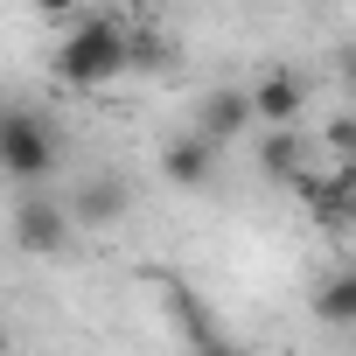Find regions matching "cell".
Here are the masks:
<instances>
[{
  "mask_svg": "<svg viewBox=\"0 0 356 356\" xmlns=\"http://www.w3.org/2000/svg\"><path fill=\"white\" fill-rule=\"evenodd\" d=\"M196 126L217 140V147H231L245 126H259V105H252V84L245 91H210L203 98V112H196Z\"/></svg>",
  "mask_w": 356,
  "mask_h": 356,
  "instance_id": "cell-7",
  "label": "cell"
},
{
  "mask_svg": "<svg viewBox=\"0 0 356 356\" xmlns=\"http://www.w3.org/2000/svg\"><path fill=\"white\" fill-rule=\"evenodd\" d=\"M307 217H314V231H349L356 224V168H335L321 182H307Z\"/></svg>",
  "mask_w": 356,
  "mask_h": 356,
  "instance_id": "cell-5",
  "label": "cell"
},
{
  "mask_svg": "<svg viewBox=\"0 0 356 356\" xmlns=\"http://www.w3.org/2000/svg\"><path fill=\"white\" fill-rule=\"evenodd\" d=\"M217 154H224V147H217L203 126H189V133H175V140L161 147V175H168L175 189H203L210 168H217Z\"/></svg>",
  "mask_w": 356,
  "mask_h": 356,
  "instance_id": "cell-3",
  "label": "cell"
},
{
  "mask_svg": "<svg viewBox=\"0 0 356 356\" xmlns=\"http://www.w3.org/2000/svg\"><path fill=\"white\" fill-rule=\"evenodd\" d=\"M133 56H140V49H133V35H126L119 15H84V22H70L63 42H56V84H63V91H105L112 77H126Z\"/></svg>",
  "mask_w": 356,
  "mask_h": 356,
  "instance_id": "cell-1",
  "label": "cell"
},
{
  "mask_svg": "<svg viewBox=\"0 0 356 356\" xmlns=\"http://www.w3.org/2000/svg\"><path fill=\"white\" fill-rule=\"evenodd\" d=\"M314 321L328 328H356V273H335L314 286Z\"/></svg>",
  "mask_w": 356,
  "mask_h": 356,
  "instance_id": "cell-8",
  "label": "cell"
},
{
  "mask_svg": "<svg viewBox=\"0 0 356 356\" xmlns=\"http://www.w3.org/2000/svg\"><path fill=\"white\" fill-rule=\"evenodd\" d=\"M342 84H349V91H356V42H349V49H342Z\"/></svg>",
  "mask_w": 356,
  "mask_h": 356,
  "instance_id": "cell-12",
  "label": "cell"
},
{
  "mask_svg": "<svg viewBox=\"0 0 356 356\" xmlns=\"http://www.w3.org/2000/svg\"><path fill=\"white\" fill-rule=\"evenodd\" d=\"M321 147H328L335 168H356V112H335V119L321 126Z\"/></svg>",
  "mask_w": 356,
  "mask_h": 356,
  "instance_id": "cell-10",
  "label": "cell"
},
{
  "mask_svg": "<svg viewBox=\"0 0 356 356\" xmlns=\"http://www.w3.org/2000/svg\"><path fill=\"white\" fill-rule=\"evenodd\" d=\"M42 15H77V0H35Z\"/></svg>",
  "mask_w": 356,
  "mask_h": 356,
  "instance_id": "cell-13",
  "label": "cell"
},
{
  "mask_svg": "<svg viewBox=\"0 0 356 356\" xmlns=\"http://www.w3.org/2000/svg\"><path fill=\"white\" fill-rule=\"evenodd\" d=\"M119 210H126V182H91V196L77 203V217H91V224H105Z\"/></svg>",
  "mask_w": 356,
  "mask_h": 356,
  "instance_id": "cell-11",
  "label": "cell"
},
{
  "mask_svg": "<svg viewBox=\"0 0 356 356\" xmlns=\"http://www.w3.org/2000/svg\"><path fill=\"white\" fill-rule=\"evenodd\" d=\"M15 245L22 252H63L70 245V210L42 203V196H22L15 203Z\"/></svg>",
  "mask_w": 356,
  "mask_h": 356,
  "instance_id": "cell-4",
  "label": "cell"
},
{
  "mask_svg": "<svg viewBox=\"0 0 356 356\" xmlns=\"http://www.w3.org/2000/svg\"><path fill=\"white\" fill-rule=\"evenodd\" d=\"M0 168H8V182L35 189L42 175H56V126L29 105H15L8 119H0Z\"/></svg>",
  "mask_w": 356,
  "mask_h": 356,
  "instance_id": "cell-2",
  "label": "cell"
},
{
  "mask_svg": "<svg viewBox=\"0 0 356 356\" xmlns=\"http://www.w3.org/2000/svg\"><path fill=\"white\" fill-rule=\"evenodd\" d=\"M300 154H307V147H300V133H293V126H266V140H259V168L273 175V182L300 168Z\"/></svg>",
  "mask_w": 356,
  "mask_h": 356,
  "instance_id": "cell-9",
  "label": "cell"
},
{
  "mask_svg": "<svg viewBox=\"0 0 356 356\" xmlns=\"http://www.w3.org/2000/svg\"><path fill=\"white\" fill-rule=\"evenodd\" d=\"M252 105H259V126H293L307 112V77L300 70H266L252 84Z\"/></svg>",
  "mask_w": 356,
  "mask_h": 356,
  "instance_id": "cell-6",
  "label": "cell"
}]
</instances>
